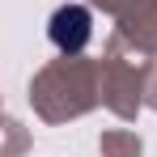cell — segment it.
Returning <instances> with one entry per match:
<instances>
[{"label": "cell", "instance_id": "obj_1", "mask_svg": "<svg viewBox=\"0 0 157 157\" xmlns=\"http://www.w3.org/2000/svg\"><path fill=\"white\" fill-rule=\"evenodd\" d=\"M30 106L43 123H72L102 106V68L89 55H59L43 64L30 81Z\"/></svg>", "mask_w": 157, "mask_h": 157}, {"label": "cell", "instance_id": "obj_2", "mask_svg": "<svg viewBox=\"0 0 157 157\" xmlns=\"http://www.w3.org/2000/svg\"><path fill=\"white\" fill-rule=\"evenodd\" d=\"M149 64H153V55H144L140 47H132L123 34L110 30L102 55H98V68H102V106L110 115H119L123 123H132L144 110Z\"/></svg>", "mask_w": 157, "mask_h": 157}, {"label": "cell", "instance_id": "obj_3", "mask_svg": "<svg viewBox=\"0 0 157 157\" xmlns=\"http://www.w3.org/2000/svg\"><path fill=\"white\" fill-rule=\"evenodd\" d=\"M115 21V34H123L132 47L157 59V0H89Z\"/></svg>", "mask_w": 157, "mask_h": 157}, {"label": "cell", "instance_id": "obj_4", "mask_svg": "<svg viewBox=\"0 0 157 157\" xmlns=\"http://www.w3.org/2000/svg\"><path fill=\"white\" fill-rule=\"evenodd\" d=\"M47 38L59 55H85L89 38H94V13L89 4H59L47 21Z\"/></svg>", "mask_w": 157, "mask_h": 157}, {"label": "cell", "instance_id": "obj_5", "mask_svg": "<svg viewBox=\"0 0 157 157\" xmlns=\"http://www.w3.org/2000/svg\"><path fill=\"white\" fill-rule=\"evenodd\" d=\"M98 153L102 157H144V140L132 128H110L98 136Z\"/></svg>", "mask_w": 157, "mask_h": 157}, {"label": "cell", "instance_id": "obj_6", "mask_svg": "<svg viewBox=\"0 0 157 157\" xmlns=\"http://www.w3.org/2000/svg\"><path fill=\"white\" fill-rule=\"evenodd\" d=\"M144 106L157 110V59L149 64V81H144Z\"/></svg>", "mask_w": 157, "mask_h": 157}]
</instances>
